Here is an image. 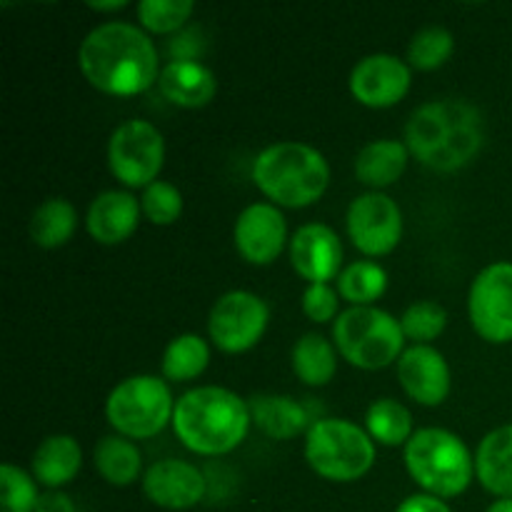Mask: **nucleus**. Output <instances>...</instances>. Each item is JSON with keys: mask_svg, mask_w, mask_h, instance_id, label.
Returning a JSON list of instances; mask_svg holds the SVG:
<instances>
[{"mask_svg": "<svg viewBox=\"0 0 512 512\" xmlns=\"http://www.w3.org/2000/svg\"><path fill=\"white\" fill-rule=\"evenodd\" d=\"M250 420L258 425L260 433L273 440H293L308 428L310 415L290 395H255L248 403Z\"/></svg>", "mask_w": 512, "mask_h": 512, "instance_id": "21", "label": "nucleus"}, {"mask_svg": "<svg viewBox=\"0 0 512 512\" xmlns=\"http://www.w3.org/2000/svg\"><path fill=\"white\" fill-rule=\"evenodd\" d=\"M470 323L488 343L512 340V263L488 265L470 288Z\"/></svg>", "mask_w": 512, "mask_h": 512, "instance_id": "11", "label": "nucleus"}, {"mask_svg": "<svg viewBox=\"0 0 512 512\" xmlns=\"http://www.w3.org/2000/svg\"><path fill=\"white\" fill-rule=\"evenodd\" d=\"M303 313L313 323H328L338 315V293L330 285H308L303 293Z\"/></svg>", "mask_w": 512, "mask_h": 512, "instance_id": "35", "label": "nucleus"}, {"mask_svg": "<svg viewBox=\"0 0 512 512\" xmlns=\"http://www.w3.org/2000/svg\"><path fill=\"white\" fill-rule=\"evenodd\" d=\"M293 370L305 385H328L338 370V355L335 348L318 333H308L295 343L293 348Z\"/></svg>", "mask_w": 512, "mask_h": 512, "instance_id": "25", "label": "nucleus"}, {"mask_svg": "<svg viewBox=\"0 0 512 512\" xmlns=\"http://www.w3.org/2000/svg\"><path fill=\"white\" fill-rule=\"evenodd\" d=\"M193 10L195 5L190 0H145L138 5V18L150 33L168 35L183 28Z\"/></svg>", "mask_w": 512, "mask_h": 512, "instance_id": "32", "label": "nucleus"}, {"mask_svg": "<svg viewBox=\"0 0 512 512\" xmlns=\"http://www.w3.org/2000/svg\"><path fill=\"white\" fill-rule=\"evenodd\" d=\"M305 460L310 468L333 483L360 480L375 463V445L365 430L350 420H318L305 438Z\"/></svg>", "mask_w": 512, "mask_h": 512, "instance_id": "7", "label": "nucleus"}, {"mask_svg": "<svg viewBox=\"0 0 512 512\" xmlns=\"http://www.w3.org/2000/svg\"><path fill=\"white\" fill-rule=\"evenodd\" d=\"M405 468L428 495L455 498L473 483L475 458L458 435L443 428H423L405 445Z\"/></svg>", "mask_w": 512, "mask_h": 512, "instance_id": "5", "label": "nucleus"}, {"mask_svg": "<svg viewBox=\"0 0 512 512\" xmlns=\"http://www.w3.org/2000/svg\"><path fill=\"white\" fill-rule=\"evenodd\" d=\"M348 235L360 253L380 258L398 248L403 238V213L385 193H365L348 208Z\"/></svg>", "mask_w": 512, "mask_h": 512, "instance_id": "12", "label": "nucleus"}, {"mask_svg": "<svg viewBox=\"0 0 512 512\" xmlns=\"http://www.w3.org/2000/svg\"><path fill=\"white\" fill-rule=\"evenodd\" d=\"M365 425H368V435L378 440L380 445L388 448H398V445H408L413 438V415L403 403L393 398L375 400L365 415Z\"/></svg>", "mask_w": 512, "mask_h": 512, "instance_id": "27", "label": "nucleus"}, {"mask_svg": "<svg viewBox=\"0 0 512 512\" xmlns=\"http://www.w3.org/2000/svg\"><path fill=\"white\" fill-rule=\"evenodd\" d=\"M140 203L125 190H108L93 200L88 210V233L103 245H118L135 233L140 220Z\"/></svg>", "mask_w": 512, "mask_h": 512, "instance_id": "18", "label": "nucleus"}, {"mask_svg": "<svg viewBox=\"0 0 512 512\" xmlns=\"http://www.w3.org/2000/svg\"><path fill=\"white\" fill-rule=\"evenodd\" d=\"M253 180L273 203L283 208H308L328 190L330 168L320 150L285 140L255 158Z\"/></svg>", "mask_w": 512, "mask_h": 512, "instance_id": "4", "label": "nucleus"}, {"mask_svg": "<svg viewBox=\"0 0 512 512\" xmlns=\"http://www.w3.org/2000/svg\"><path fill=\"white\" fill-rule=\"evenodd\" d=\"M333 338L340 355L360 370L388 368L405 353L400 320L373 305L340 313L333 325Z\"/></svg>", "mask_w": 512, "mask_h": 512, "instance_id": "6", "label": "nucleus"}, {"mask_svg": "<svg viewBox=\"0 0 512 512\" xmlns=\"http://www.w3.org/2000/svg\"><path fill=\"white\" fill-rule=\"evenodd\" d=\"M0 488H3V512H35L38 508V485L25 470L15 465L0 468Z\"/></svg>", "mask_w": 512, "mask_h": 512, "instance_id": "33", "label": "nucleus"}, {"mask_svg": "<svg viewBox=\"0 0 512 512\" xmlns=\"http://www.w3.org/2000/svg\"><path fill=\"white\" fill-rule=\"evenodd\" d=\"M483 138L478 108L455 98L420 105L405 128L410 153L438 173H453L468 165L483 148Z\"/></svg>", "mask_w": 512, "mask_h": 512, "instance_id": "2", "label": "nucleus"}, {"mask_svg": "<svg viewBox=\"0 0 512 512\" xmlns=\"http://www.w3.org/2000/svg\"><path fill=\"white\" fill-rule=\"evenodd\" d=\"M395 512H450L448 505L443 503L440 498H435V495H410L408 500H403V503L398 505V510Z\"/></svg>", "mask_w": 512, "mask_h": 512, "instance_id": "36", "label": "nucleus"}, {"mask_svg": "<svg viewBox=\"0 0 512 512\" xmlns=\"http://www.w3.org/2000/svg\"><path fill=\"white\" fill-rule=\"evenodd\" d=\"M165 163V140L148 120L118 125L108 143L110 173L128 188H148Z\"/></svg>", "mask_w": 512, "mask_h": 512, "instance_id": "9", "label": "nucleus"}, {"mask_svg": "<svg viewBox=\"0 0 512 512\" xmlns=\"http://www.w3.org/2000/svg\"><path fill=\"white\" fill-rule=\"evenodd\" d=\"M93 460L95 470L103 475V480H108L110 485H118V488L133 485L143 470V455L123 435H108V438L100 440L93 450Z\"/></svg>", "mask_w": 512, "mask_h": 512, "instance_id": "24", "label": "nucleus"}, {"mask_svg": "<svg viewBox=\"0 0 512 512\" xmlns=\"http://www.w3.org/2000/svg\"><path fill=\"white\" fill-rule=\"evenodd\" d=\"M385 290H388V273L378 263H370V260L350 263L338 275L340 298L353 303V308H365L373 300H378Z\"/></svg>", "mask_w": 512, "mask_h": 512, "instance_id": "29", "label": "nucleus"}, {"mask_svg": "<svg viewBox=\"0 0 512 512\" xmlns=\"http://www.w3.org/2000/svg\"><path fill=\"white\" fill-rule=\"evenodd\" d=\"M125 0H113V3H90V10H98V13H113V10H123Z\"/></svg>", "mask_w": 512, "mask_h": 512, "instance_id": "38", "label": "nucleus"}, {"mask_svg": "<svg viewBox=\"0 0 512 512\" xmlns=\"http://www.w3.org/2000/svg\"><path fill=\"white\" fill-rule=\"evenodd\" d=\"M83 468V450L73 435H50L38 445L33 455L35 483L50 490H60L73 483Z\"/></svg>", "mask_w": 512, "mask_h": 512, "instance_id": "20", "label": "nucleus"}, {"mask_svg": "<svg viewBox=\"0 0 512 512\" xmlns=\"http://www.w3.org/2000/svg\"><path fill=\"white\" fill-rule=\"evenodd\" d=\"M235 248L248 263L270 265L280 258L288 240V225L275 205L255 203L235 220Z\"/></svg>", "mask_w": 512, "mask_h": 512, "instance_id": "14", "label": "nucleus"}, {"mask_svg": "<svg viewBox=\"0 0 512 512\" xmlns=\"http://www.w3.org/2000/svg\"><path fill=\"white\" fill-rule=\"evenodd\" d=\"M410 68L400 58L375 53L360 60L350 73V93L368 108H390L410 90Z\"/></svg>", "mask_w": 512, "mask_h": 512, "instance_id": "13", "label": "nucleus"}, {"mask_svg": "<svg viewBox=\"0 0 512 512\" xmlns=\"http://www.w3.org/2000/svg\"><path fill=\"white\" fill-rule=\"evenodd\" d=\"M448 325V313L443 305L433 303V300H420L413 303L400 318V328H403L405 338L415 340L418 345L430 343L438 338Z\"/></svg>", "mask_w": 512, "mask_h": 512, "instance_id": "31", "label": "nucleus"}, {"mask_svg": "<svg viewBox=\"0 0 512 512\" xmlns=\"http://www.w3.org/2000/svg\"><path fill=\"white\" fill-rule=\"evenodd\" d=\"M210 363V348L200 335L185 333L170 340L163 353V375L173 383H188L205 373Z\"/></svg>", "mask_w": 512, "mask_h": 512, "instance_id": "28", "label": "nucleus"}, {"mask_svg": "<svg viewBox=\"0 0 512 512\" xmlns=\"http://www.w3.org/2000/svg\"><path fill=\"white\" fill-rule=\"evenodd\" d=\"M80 73L100 93L138 95L160 78L153 40L130 23H105L85 35L78 50Z\"/></svg>", "mask_w": 512, "mask_h": 512, "instance_id": "1", "label": "nucleus"}, {"mask_svg": "<svg viewBox=\"0 0 512 512\" xmlns=\"http://www.w3.org/2000/svg\"><path fill=\"white\" fill-rule=\"evenodd\" d=\"M175 403L165 380L155 375H135L123 380L105 403L108 423L123 438L145 440L173 423Z\"/></svg>", "mask_w": 512, "mask_h": 512, "instance_id": "8", "label": "nucleus"}, {"mask_svg": "<svg viewBox=\"0 0 512 512\" xmlns=\"http://www.w3.org/2000/svg\"><path fill=\"white\" fill-rule=\"evenodd\" d=\"M35 512H75V505L70 495L60 493V490H48V493L40 495Z\"/></svg>", "mask_w": 512, "mask_h": 512, "instance_id": "37", "label": "nucleus"}, {"mask_svg": "<svg viewBox=\"0 0 512 512\" xmlns=\"http://www.w3.org/2000/svg\"><path fill=\"white\" fill-rule=\"evenodd\" d=\"M408 158V145L400 140H373L355 158V175L360 183L380 193V188H388L400 180L408 168Z\"/></svg>", "mask_w": 512, "mask_h": 512, "instance_id": "23", "label": "nucleus"}, {"mask_svg": "<svg viewBox=\"0 0 512 512\" xmlns=\"http://www.w3.org/2000/svg\"><path fill=\"white\" fill-rule=\"evenodd\" d=\"M143 493L158 508L188 510L205 498V478L185 460H160L145 470Z\"/></svg>", "mask_w": 512, "mask_h": 512, "instance_id": "16", "label": "nucleus"}, {"mask_svg": "<svg viewBox=\"0 0 512 512\" xmlns=\"http://www.w3.org/2000/svg\"><path fill=\"white\" fill-rule=\"evenodd\" d=\"M250 408L233 390L195 388L175 403L173 430L198 455H225L238 448L250 428Z\"/></svg>", "mask_w": 512, "mask_h": 512, "instance_id": "3", "label": "nucleus"}, {"mask_svg": "<svg viewBox=\"0 0 512 512\" xmlns=\"http://www.w3.org/2000/svg\"><path fill=\"white\" fill-rule=\"evenodd\" d=\"M455 50L453 35L445 28H423L408 45V60L415 70H435L448 63Z\"/></svg>", "mask_w": 512, "mask_h": 512, "instance_id": "30", "label": "nucleus"}, {"mask_svg": "<svg viewBox=\"0 0 512 512\" xmlns=\"http://www.w3.org/2000/svg\"><path fill=\"white\" fill-rule=\"evenodd\" d=\"M160 93L165 100L180 108H203L218 93V80L213 70L198 60H170L160 70Z\"/></svg>", "mask_w": 512, "mask_h": 512, "instance_id": "19", "label": "nucleus"}, {"mask_svg": "<svg viewBox=\"0 0 512 512\" xmlns=\"http://www.w3.org/2000/svg\"><path fill=\"white\" fill-rule=\"evenodd\" d=\"M268 320L270 310L263 298L245 290H233L210 310L208 333L223 353H245L263 338Z\"/></svg>", "mask_w": 512, "mask_h": 512, "instance_id": "10", "label": "nucleus"}, {"mask_svg": "<svg viewBox=\"0 0 512 512\" xmlns=\"http://www.w3.org/2000/svg\"><path fill=\"white\" fill-rule=\"evenodd\" d=\"M488 512H512V498H503V500H498V503L490 505Z\"/></svg>", "mask_w": 512, "mask_h": 512, "instance_id": "39", "label": "nucleus"}, {"mask_svg": "<svg viewBox=\"0 0 512 512\" xmlns=\"http://www.w3.org/2000/svg\"><path fill=\"white\" fill-rule=\"evenodd\" d=\"M475 475L488 493L512 498V425L485 435L475 453Z\"/></svg>", "mask_w": 512, "mask_h": 512, "instance_id": "22", "label": "nucleus"}, {"mask_svg": "<svg viewBox=\"0 0 512 512\" xmlns=\"http://www.w3.org/2000/svg\"><path fill=\"white\" fill-rule=\"evenodd\" d=\"M398 380L420 405H440L450 393V368L443 353L430 345H413L398 360Z\"/></svg>", "mask_w": 512, "mask_h": 512, "instance_id": "17", "label": "nucleus"}, {"mask_svg": "<svg viewBox=\"0 0 512 512\" xmlns=\"http://www.w3.org/2000/svg\"><path fill=\"white\" fill-rule=\"evenodd\" d=\"M140 208L153 225H173L183 213V195L173 183L155 180L153 185L145 188Z\"/></svg>", "mask_w": 512, "mask_h": 512, "instance_id": "34", "label": "nucleus"}, {"mask_svg": "<svg viewBox=\"0 0 512 512\" xmlns=\"http://www.w3.org/2000/svg\"><path fill=\"white\" fill-rule=\"evenodd\" d=\"M290 260H293L295 273L310 285H328V280L340 275L343 243L328 225H303L290 240Z\"/></svg>", "mask_w": 512, "mask_h": 512, "instance_id": "15", "label": "nucleus"}, {"mask_svg": "<svg viewBox=\"0 0 512 512\" xmlns=\"http://www.w3.org/2000/svg\"><path fill=\"white\" fill-rule=\"evenodd\" d=\"M78 225V215L75 208L65 198H50L43 205H38L30 218V238L40 245V248H60L68 243Z\"/></svg>", "mask_w": 512, "mask_h": 512, "instance_id": "26", "label": "nucleus"}]
</instances>
